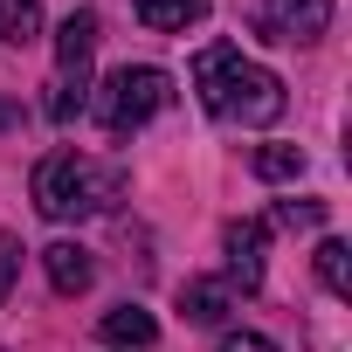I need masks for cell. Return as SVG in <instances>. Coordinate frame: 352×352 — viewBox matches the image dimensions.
I'll use <instances>...</instances> for the list:
<instances>
[{
  "instance_id": "ba28073f",
  "label": "cell",
  "mask_w": 352,
  "mask_h": 352,
  "mask_svg": "<svg viewBox=\"0 0 352 352\" xmlns=\"http://www.w3.org/2000/svg\"><path fill=\"white\" fill-rule=\"evenodd\" d=\"M131 8H138V21H145V28L180 35V28H194V21L208 14V0H131Z\"/></svg>"
},
{
  "instance_id": "7a4b0ae2",
  "label": "cell",
  "mask_w": 352,
  "mask_h": 352,
  "mask_svg": "<svg viewBox=\"0 0 352 352\" xmlns=\"http://www.w3.org/2000/svg\"><path fill=\"white\" fill-rule=\"evenodd\" d=\"M124 187V173L118 166H97L83 152H49L35 166V208L49 221H83V214H104Z\"/></svg>"
},
{
  "instance_id": "8fae6325",
  "label": "cell",
  "mask_w": 352,
  "mask_h": 352,
  "mask_svg": "<svg viewBox=\"0 0 352 352\" xmlns=\"http://www.w3.org/2000/svg\"><path fill=\"white\" fill-rule=\"evenodd\" d=\"M256 180H270V187L304 180V152L297 145H256Z\"/></svg>"
},
{
  "instance_id": "30bf717a",
  "label": "cell",
  "mask_w": 352,
  "mask_h": 352,
  "mask_svg": "<svg viewBox=\"0 0 352 352\" xmlns=\"http://www.w3.org/2000/svg\"><path fill=\"white\" fill-rule=\"evenodd\" d=\"M228 297H235L228 283H187V290H180V311H187L194 324H221V318H228Z\"/></svg>"
},
{
  "instance_id": "9a60e30c",
  "label": "cell",
  "mask_w": 352,
  "mask_h": 352,
  "mask_svg": "<svg viewBox=\"0 0 352 352\" xmlns=\"http://www.w3.org/2000/svg\"><path fill=\"white\" fill-rule=\"evenodd\" d=\"M14 270H21V235H0V297L14 290Z\"/></svg>"
},
{
  "instance_id": "5bb4252c",
  "label": "cell",
  "mask_w": 352,
  "mask_h": 352,
  "mask_svg": "<svg viewBox=\"0 0 352 352\" xmlns=\"http://www.w3.org/2000/svg\"><path fill=\"white\" fill-rule=\"evenodd\" d=\"M276 221H283V228H318V221H324V201H283Z\"/></svg>"
},
{
  "instance_id": "277c9868",
  "label": "cell",
  "mask_w": 352,
  "mask_h": 352,
  "mask_svg": "<svg viewBox=\"0 0 352 352\" xmlns=\"http://www.w3.org/2000/svg\"><path fill=\"white\" fill-rule=\"evenodd\" d=\"M263 249H270V228H263V221H228V228H221L228 290H263Z\"/></svg>"
},
{
  "instance_id": "8992f818",
  "label": "cell",
  "mask_w": 352,
  "mask_h": 352,
  "mask_svg": "<svg viewBox=\"0 0 352 352\" xmlns=\"http://www.w3.org/2000/svg\"><path fill=\"white\" fill-rule=\"evenodd\" d=\"M90 56H97V14L76 8L63 28H56V63H63V83H90Z\"/></svg>"
},
{
  "instance_id": "2e32d148",
  "label": "cell",
  "mask_w": 352,
  "mask_h": 352,
  "mask_svg": "<svg viewBox=\"0 0 352 352\" xmlns=\"http://www.w3.org/2000/svg\"><path fill=\"white\" fill-rule=\"evenodd\" d=\"M221 352H276V345H270L263 331H228V338H221Z\"/></svg>"
},
{
  "instance_id": "7c38bea8",
  "label": "cell",
  "mask_w": 352,
  "mask_h": 352,
  "mask_svg": "<svg viewBox=\"0 0 352 352\" xmlns=\"http://www.w3.org/2000/svg\"><path fill=\"white\" fill-rule=\"evenodd\" d=\"M318 283L331 297H352V249L345 242H318Z\"/></svg>"
},
{
  "instance_id": "3957f363",
  "label": "cell",
  "mask_w": 352,
  "mask_h": 352,
  "mask_svg": "<svg viewBox=\"0 0 352 352\" xmlns=\"http://www.w3.org/2000/svg\"><path fill=\"white\" fill-rule=\"evenodd\" d=\"M166 97H173V76L166 69H152V63H124V69H111L104 83H97V97H90V111H97V124L104 131H138L152 111H166Z\"/></svg>"
},
{
  "instance_id": "4fadbf2b",
  "label": "cell",
  "mask_w": 352,
  "mask_h": 352,
  "mask_svg": "<svg viewBox=\"0 0 352 352\" xmlns=\"http://www.w3.org/2000/svg\"><path fill=\"white\" fill-rule=\"evenodd\" d=\"M0 35L8 42H35L42 35V0H0Z\"/></svg>"
},
{
  "instance_id": "52a82bcc",
  "label": "cell",
  "mask_w": 352,
  "mask_h": 352,
  "mask_svg": "<svg viewBox=\"0 0 352 352\" xmlns=\"http://www.w3.org/2000/svg\"><path fill=\"white\" fill-rule=\"evenodd\" d=\"M42 270H49V283H56L63 297H83L90 276H97V263H90L83 242H49V249H42Z\"/></svg>"
},
{
  "instance_id": "6da1fadb",
  "label": "cell",
  "mask_w": 352,
  "mask_h": 352,
  "mask_svg": "<svg viewBox=\"0 0 352 352\" xmlns=\"http://www.w3.org/2000/svg\"><path fill=\"white\" fill-rule=\"evenodd\" d=\"M194 90H201V104H208L214 118H235V124H276V118H283V83H276V69L242 63V49H201Z\"/></svg>"
},
{
  "instance_id": "9c48e42d",
  "label": "cell",
  "mask_w": 352,
  "mask_h": 352,
  "mask_svg": "<svg viewBox=\"0 0 352 352\" xmlns=\"http://www.w3.org/2000/svg\"><path fill=\"white\" fill-rule=\"evenodd\" d=\"M104 338H111V345H152V338H159V324H152V311L118 304V311H104Z\"/></svg>"
},
{
  "instance_id": "5b68a950",
  "label": "cell",
  "mask_w": 352,
  "mask_h": 352,
  "mask_svg": "<svg viewBox=\"0 0 352 352\" xmlns=\"http://www.w3.org/2000/svg\"><path fill=\"white\" fill-rule=\"evenodd\" d=\"M331 21V0H263V28L276 42H318Z\"/></svg>"
},
{
  "instance_id": "e0dca14e",
  "label": "cell",
  "mask_w": 352,
  "mask_h": 352,
  "mask_svg": "<svg viewBox=\"0 0 352 352\" xmlns=\"http://www.w3.org/2000/svg\"><path fill=\"white\" fill-rule=\"evenodd\" d=\"M0 124H14V111H0Z\"/></svg>"
}]
</instances>
